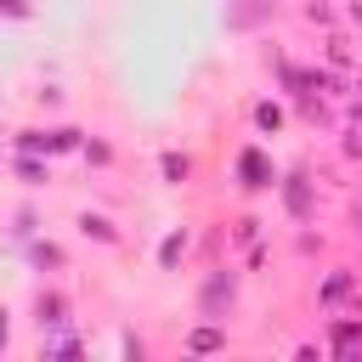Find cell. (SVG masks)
I'll use <instances>...</instances> for the list:
<instances>
[{"label": "cell", "mask_w": 362, "mask_h": 362, "mask_svg": "<svg viewBox=\"0 0 362 362\" xmlns=\"http://www.w3.org/2000/svg\"><path fill=\"white\" fill-rule=\"evenodd\" d=\"M79 226H85V238H90V232H96V238H102V243H113V226H107V221H102V215H79Z\"/></svg>", "instance_id": "1"}, {"label": "cell", "mask_w": 362, "mask_h": 362, "mask_svg": "<svg viewBox=\"0 0 362 362\" xmlns=\"http://www.w3.org/2000/svg\"><path fill=\"white\" fill-rule=\"evenodd\" d=\"M351 17H356V23H362V6H351Z\"/></svg>", "instance_id": "2"}]
</instances>
